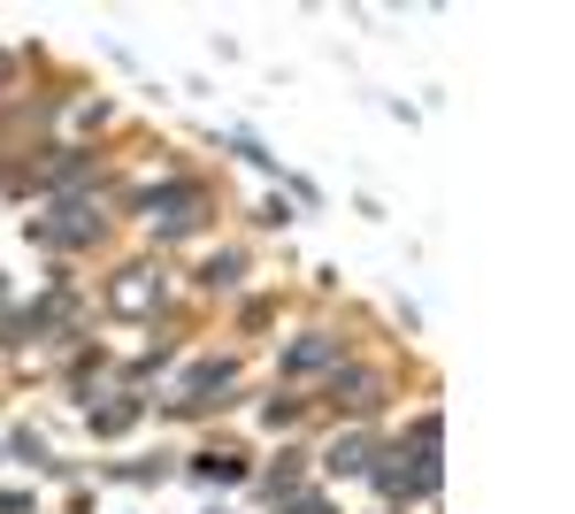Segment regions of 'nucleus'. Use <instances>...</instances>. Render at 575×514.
Masks as SVG:
<instances>
[{
  "label": "nucleus",
  "mask_w": 575,
  "mask_h": 514,
  "mask_svg": "<svg viewBox=\"0 0 575 514\" xmlns=\"http://www.w3.org/2000/svg\"><path fill=\"white\" fill-rule=\"evenodd\" d=\"M376 484H384L392 500H423V492L437 484V461H430V453H415V461H407V453H392V461L376 469Z\"/></svg>",
  "instance_id": "obj_1"
},
{
  "label": "nucleus",
  "mask_w": 575,
  "mask_h": 514,
  "mask_svg": "<svg viewBox=\"0 0 575 514\" xmlns=\"http://www.w3.org/2000/svg\"><path fill=\"white\" fill-rule=\"evenodd\" d=\"M39 238H54V246H77V238H93V215H85V207H62V223H39Z\"/></svg>",
  "instance_id": "obj_2"
},
{
  "label": "nucleus",
  "mask_w": 575,
  "mask_h": 514,
  "mask_svg": "<svg viewBox=\"0 0 575 514\" xmlns=\"http://www.w3.org/2000/svg\"><path fill=\"white\" fill-rule=\"evenodd\" d=\"M330 469H338V476H361V469H369V446H361V438H338V446H330Z\"/></svg>",
  "instance_id": "obj_3"
},
{
  "label": "nucleus",
  "mask_w": 575,
  "mask_h": 514,
  "mask_svg": "<svg viewBox=\"0 0 575 514\" xmlns=\"http://www.w3.org/2000/svg\"><path fill=\"white\" fill-rule=\"evenodd\" d=\"M192 476H207V484H238L246 469H238L231 453H200V461H192Z\"/></svg>",
  "instance_id": "obj_4"
},
{
  "label": "nucleus",
  "mask_w": 575,
  "mask_h": 514,
  "mask_svg": "<svg viewBox=\"0 0 575 514\" xmlns=\"http://www.w3.org/2000/svg\"><path fill=\"white\" fill-rule=\"evenodd\" d=\"M322 361H338V345H330V339H307V345H291L285 368H322Z\"/></svg>",
  "instance_id": "obj_5"
},
{
  "label": "nucleus",
  "mask_w": 575,
  "mask_h": 514,
  "mask_svg": "<svg viewBox=\"0 0 575 514\" xmlns=\"http://www.w3.org/2000/svg\"><path fill=\"white\" fill-rule=\"evenodd\" d=\"M285 514H330L322 500H285Z\"/></svg>",
  "instance_id": "obj_6"
}]
</instances>
